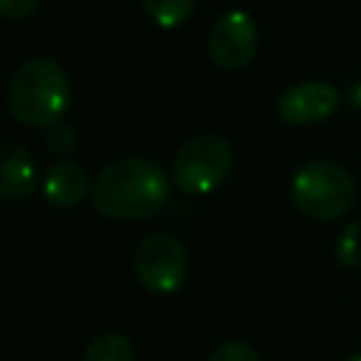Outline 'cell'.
Returning a JSON list of instances; mask_svg holds the SVG:
<instances>
[{"label":"cell","mask_w":361,"mask_h":361,"mask_svg":"<svg viewBox=\"0 0 361 361\" xmlns=\"http://www.w3.org/2000/svg\"><path fill=\"white\" fill-rule=\"evenodd\" d=\"M293 206L313 220H338L355 203L353 175L333 161H310L290 180Z\"/></svg>","instance_id":"cell-3"},{"label":"cell","mask_w":361,"mask_h":361,"mask_svg":"<svg viewBox=\"0 0 361 361\" xmlns=\"http://www.w3.org/2000/svg\"><path fill=\"white\" fill-rule=\"evenodd\" d=\"M39 0H0V14L6 20H25L37 11Z\"/></svg>","instance_id":"cell-15"},{"label":"cell","mask_w":361,"mask_h":361,"mask_svg":"<svg viewBox=\"0 0 361 361\" xmlns=\"http://www.w3.org/2000/svg\"><path fill=\"white\" fill-rule=\"evenodd\" d=\"M347 361H361V355H350V358H347Z\"/></svg>","instance_id":"cell-16"},{"label":"cell","mask_w":361,"mask_h":361,"mask_svg":"<svg viewBox=\"0 0 361 361\" xmlns=\"http://www.w3.org/2000/svg\"><path fill=\"white\" fill-rule=\"evenodd\" d=\"M336 259L347 271H361V220L344 226L336 240Z\"/></svg>","instance_id":"cell-12"},{"label":"cell","mask_w":361,"mask_h":361,"mask_svg":"<svg viewBox=\"0 0 361 361\" xmlns=\"http://www.w3.org/2000/svg\"><path fill=\"white\" fill-rule=\"evenodd\" d=\"M231 161V144L223 135H195L178 149L172 161V183L186 195H206L226 180Z\"/></svg>","instance_id":"cell-4"},{"label":"cell","mask_w":361,"mask_h":361,"mask_svg":"<svg viewBox=\"0 0 361 361\" xmlns=\"http://www.w3.org/2000/svg\"><path fill=\"white\" fill-rule=\"evenodd\" d=\"M93 189L87 169L71 158L56 161L42 180V195L54 209H73L85 200V195Z\"/></svg>","instance_id":"cell-9"},{"label":"cell","mask_w":361,"mask_h":361,"mask_svg":"<svg viewBox=\"0 0 361 361\" xmlns=\"http://www.w3.org/2000/svg\"><path fill=\"white\" fill-rule=\"evenodd\" d=\"M45 144H48V149H51L56 158L65 161V158L76 149V133H73L68 124H54V127H48Z\"/></svg>","instance_id":"cell-14"},{"label":"cell","mask_w":361,"mask_h":361,"mask_svg":"<svg viewBox=\"0 0 361 361\" xmlns=\"http://www.w3.org/2000/svg\"><path fill=\"white\" fill-rule=\"evenodd\" d=\"M37 164L34 155L17 144L3 141L0 147V197L6 203H23L37 192Z\"/></svg>","instance_id":"cell-8"},{"label":"cell","mask_w":361,"mask_h":361,"mask_svg":"<svg viewBox=\"0 0 361 361\" xmlns=\"http://www.w3.org/2000/svg\"><path fill=\"white\" fill-rule=\"evenodd\" d=\"M90 200L110 220H147L166 206L169 178L152 158H118L93 178Z\"/></svg>","instance_id":"cell-1"},{"label":"cell","mask_w":361,"mask_h":361,"mask_svg":"<svg viewBox=\"0 0 361 361\" xmlns=\"http://www.w3.org/2000/svg\"><path fill=\"white\" fill-rule=\"evenodd\" d=\"M133 271L138 282L152 293H175L189 274V257L180 240L172 234H149L133 254Z\"/></svg>","instance_id":"cell-5"},{"label":"cell","mask_w":361,"mask_h":361,"mask_svg":"<svg viewBox=\"0 0 361 361\" xmlns=\"http://www.w3.org/2000/svg\"><path fill=\"white\" fill-rule=\"evenodd\" d=\"M82 361H135V347L121 333H102L87 344Z\"/></svg>","instance_id":"cell-10"},{"label":"cell","mask_w":361,"mask_h":361,"mask_svg":"<svg viewBox=\"0 0 361 361\" xmlns=\"http://www.w3.org/2000/svg\"><path fill=\"white\" fill-rule=\"evenodd\" d=\"M141 6L147 17L161 28H178L195 11V0H141Z\"/></svg>","instance_id":"cell-11"},{"label":"cell","mask_w":361,"mask_h":361,"mask_svg":"<svg viewBox=\"0 0 361 361\" xmlns=\"http://www.w3.org/2000/svg\"><path fill=\"white\" fill-rule=\"evenodd\" d=\"M209 361H262L257 355V350L240 338H228V341H220L212 353H209Z\"/></svg>","instance_id":"cell-13"},{"label":"cell","mask_w":361,"mask_h":361,"mask_svg":"<svg viewBox=\"0 0 361 361\" xmlns=\"http://www.w3.org/2000/svg\"><path fill=\"white\" fill-rule=\"evenodd\" d=\"M6 102L17 121L28 127H54L71 104L68 71L51 56H31L14 71Z\"/></svg>","instance_id":"cell-2"},{"label":"cell","mask_w":361,"mask_h":361,"mask_svg":"<svg viewBox=\"0 0 361 361\" xmlns=\"http://www.w3.org/2000/svg\"><path fill=\"white\" fill-rule=\"evenodd\" d=\"M206 48H209V56L214 59V65H220L226 71H240L251 62V56L257 51V23L251 20L248 11L228 8L212 23Z\"/></svg>","instance_id":"cell-6"},{"label":"cell","mask_w":361,"mask_h":361,"mask_svg":"<svg viewBox=\"0 0 361 361\" xmlns=\"http://www.w3.org/2000/svg\"><path fill=\"white\" fill-rule=\"evenodd\" d=\"M338 90L330 82H299L276 99V113L288 124H316L336 113Z\"/></svg>","instance_id":"cell-7"}]
</instances>
